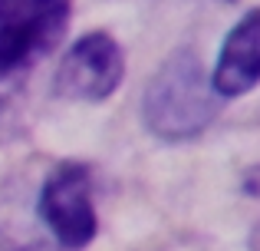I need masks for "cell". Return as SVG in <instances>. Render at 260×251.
<instances>
[{
	"label": "cell",
	"instance_id": "cell-1",
	"mask_svg": "<svg viewBox=\"0 0 260 251\" xmlns=\"http://www.w3.org/2000/svg\"><path fill=\"white\" fill-rule=\"evenodd\" d=\"M217 113H221V96L214 93L211 73L204 70L194 50L172 53L145 86V99H142L148 132L168 142L204 132Z\"/></svg>",
	"mask_w": 260,
	"mask_h": 251
},
{
	"label": "cell",
	"instance_id": "cell-2",
	"mask_svg": "<svg viewBox=\"0 0 260 251\" xmlns=\"http://www.w3.org/2000/svg\"><path fill=\"white\" fill-rule=\"evenodd\" d=\"M73 0H0V70L23 73L63 40Z\"/></svg>",
	"mask_w": 260,
	"mask_h": 251
},
{
	"label": "cell",
	"instance_id": "cell-3",
	"mask_svg": "<svg viewBox=\"0 0 260 251\" xmlns=\"http://www.w3.org/2000/svg\"><path fill=\"white\" fill-rule=\"evenodd\" d=\"M40 218L50 228L53 241L66 251L86 248L95 238V205H92V179L79 162L59 165L40 192Z\"/></svg>",
	"mask_w": 260,
	"mask_h": 251
},
{
	"label": "cell",
	"instance_id": "cell-4",
	"mask_svg": "<svg viewBox=\"0 0 260 251\" xmlns=\"http://www.w3.org/2000/svg\"><path fill=\"white\" fill-rule=\"evenodd\" d=\"M125 76L122 46L109 33H86L66 50L56 70V96L70 103H102L119 90Z\"/></svg>",
	"mask_w": 260,
	"mask_h": 251
},
{
	"label": "cell",
	"instance_id": "cell-5",
	"mask_svg": "<svg viewBox=\"0 0 260 251\" xmlns=\"http://www.w3.org/2000/svg\"><path fill=\"white\" fill-rule=\"evenodd\" d=\"M257 83H260V10H250L224 37L217 66L211 73V86L221 99H234L250 93Z\"/></svg>",
	"mask_w": 260,
	"mask_h": 251
},
{
	"label": "cell",
	"instance_id": "cell-6",
	"mask_svg": "<svg viewBox=\"0 0 260 251\" xmlns=\"http://www.w3.org/2000/svg\"><path fill=\"white\" fill-rule=\"evenodd\" d=\"M20 86H23V73H17V70H0V109H4V106L20 93Z\"/></svg>",
	"mask_w": 260,
	"mask_h": 251
},
{
	"label": "cell",
	"instance_id": "cell-7",
	"mask_svg": "<svg viewBox=\"0 0 260 251\" xmlns=\"http://www.w3.org/2000/svg\"><path fill=\"white\" fill-rule=\"evenodd\" d=\"M10 251H66V248H59L56 241H26V245L10 248Z\"/></svg>",
	"mask_w": 260,
	"mask_h": 251
}]
</instances>
